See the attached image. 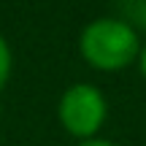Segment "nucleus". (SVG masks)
I'll use <instances>...</instances> for the list:
<instances>
[{
    "mask_svg": "<svg viewBox=\"0 0 146 146\" xmlns=\"http://www.w3.org/2000/svg\"><path fill=\"white\" fill-rule=\"evenodd\" d=\"M78 52L92 68L116 73L135 62L141 54V38L130 25L116 16L92 19L78 35Z\"/></svg>",
    "mask_w": 146,
    "mask_h": 146,
    "instance_id": "nucleus-1",
    "label": "nucleus"
},
{
    "mask_svg": "<svg viewBox=\"0 0 146 146\" xmlns=\"http://www.w3.org/2000/svg\"><path fill=\"white\" fill-rule=\"evenodd\" d=\"M57 116H60V125L65 127V133H70L78 141H89L106 125L108 103L95 84L78 81L62 92V98L57 103Z\"/></svg>",
    "mask_w": 146,
    "mask_h": 146,
    "instance_id": "nucleus-2",
    "label": "nucleus"
},
{
    "mask_svg": "<svg viewBox=\"0 0 146 146\" xmlns=\"http://www.w3.org/2000/svg\"><path fill=\"white\" fill-rule=\"evenodd\" d=\"M116 19L130 25L135 33H146V0H114Z\"/></svg>",
    "mask_w": 146,
    "mask_h": 146,
    "instance_id": "nucleus-3",
    "label": "nucleus"
},
{
    "mask_svg": "<svg viewBox=\"0 0 146 146\" xmlns=\"http://www.w3.org/2000/svg\"><path fill=\"white\" fill-rule=\"evenodd\" d=\"M11 68H14V57H11V46L3 35H0V92L11 78Z\"/></svg>",
    "mask_w": 146,
    "mask_h": 146,
    "instance_id": "nucleus-4",
    "label": "nucleus"
},
{
    "mask_svg": "<svg viewBox=\"0 0 146 146\" xmlns=\"http://www.w3.org/2000/svg\"><path fill=\"white\" fill-rule=\"evenodd\" d=\"M78 146H116V143L103 141V138H89V141H78Z\"/></svg>",
    "mask_w": 146,
    "mask_h": 146,
    "instance_id": "nucleus-5",
    "label": "nucleus"
},
{
    "mask_svg": "<svg viewBox=\"0 0 146 146\" xmlns=\"http://www.w3.org/2000/svg\"><path fill=\"white\" fill-rule=\"evenodd\" d=\"M138 70H141V76L146 78V43L141 46V54H138Z\"/></svg>",
    "mask_w": 146,
    "mask_h": 146,
    "instance_id": "nucleus-6",
    "label": "nucleus"
}]
</instances>
